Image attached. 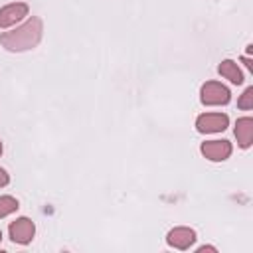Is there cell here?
<instances>
[{"instance_id": "obj_1", "label": "cell", "mask_w": 253, "mask_h": 253, "mask_svg": "<svg viewBox=\"0 0 253 253\" xmlns=\"http://www.w3.org/2000/svg\"><path fill=\"white\" fill-rule=\"evenodd\" d=\"M42 32H43V24L38 16H32L30 20H26L22 26H18L16 30L4 32L0 36V43L4 49L8 51H28L32 47H36L42 40Z\"/></svg>"}, {"instance_id": "obj_2", "label": "cell", "mask_w": 253, "mask_h": 253, "mask_svg": "<svg viewBox=\"0 0 253 253\" xmlns=\"http://www.w3.org/2000/svg\"><path fill=\"white\" fill-rule=\"evenodd\" d=\"M231 99L229 89L223 83L217 81H206L200 89V101L208 107H215V105H227Z\"/></svg>"}, {"instance_id": "obj_3", "label": "cell", "mask_w": 253, "mask_h": 253, "mask_svg": "<svg viewBox=\"0 0 253 253\" xmlns=\"http://www.w3.org/2000/svg\"><path fill=\"white\" fill-rule=\"evenodd\" d=\"M229 125V117L223 113H204L196 119V128L202 134H211V132H221Z\"/></svg>"}, {"instance_id": "obj_4", "label": "cell", "mask_w": 253, "mask_h": 253, "mask_svg": "<svg viewBox=\"0 0 253 253\" xmlns=\"http://www.w3.org/2000/svg\"><path fill=\"white\" fill-rule=\"evenodd\" d=\"M8 233H10V239L18 245H28L34 235H36V225L30 217H18L10 223L8 227Z\"/></svg>"}, {"instance_id": "obj_5", "label": "cell", "mask_w": 253, "mask_h": 253, "mask_svg": "<svg viewBox=\"0 0 253 253\" xmlns=\"http://www.w3.org/2000/svg\"><path fill=\"white\" fill-rule=\"evenodd\" d=\"M202 154L211 162H223L231 154V142L229 140H206L200 146Z\"/></svg>"}, {"instance_id": "obj_6", "label": "cell", "mask_w": 253, "mask_h": 253, "mask_svg": "<svg viewBox=\"0 0 253 253\" xmlns=\"http://www.w3.org/2000/svg\"><path fill=\"white\" fill-rule=\"evenodd\" d=\"M194 241H196V231H194L192 227H174V229H170L168 235H166V243H168L170 247L182 249V251L190 249V247L194 245Z\"/></svg>"}, {"instance_id": "obj_7", "label": "cell", "mask_w": 253, "mask_h": 253, "mask_svg": "<svg viewBox=\"0 0 253 253\" xmlns=\"http://www.w3.org/2000/svg\"><path fill=\"white\" fill-rule=\"evenodd\" d=\"M26 16H28V4H24V2L6 4L0 8V28H10L16 22L24 20Z\"/></svg>"}, {"instance_id": "obj_8", "label": "cell", "mask_w": 253, "mask_h": 253, "mask_svg": "<svg viewBox=\"0 0 253 253\" xmlns=\"http://www.w3.org/2000/svg\"><path fill=\"white\" fill-rule=\"evenodd\" d=\"M235 138L241 148H249L253 142V119L251 117H241L235 123Z\"/></svg>"}, {"instance_id": "obj_9", "label": "cell", "mask_w": 253, "mask_h": 253, "mask_svg": "<svg viewBox=\"0 0 253 253\" xmlns=\"http://www.w3.org/2000/svg\"><path fill=\"white\" fill-rule=\"evenodd\" d=\"M217 71H219L221 77H225V79L231 81L233 85H241V83H243V73H241L239 65H237L233 59H223V61L219 63Z\"/></svg>"}, {"instance_id": "obj_10", "label": "cell", "mask_w": 253, "mask_h": 253, "mask_svg": "<svg viewBox=\"0 0 253 253\" xmlns=\"http://www.w3.org/2000/svg\"><path fill=\"white\" fill-rule=\"evenodd\" d=\"M20 208L18 200L12 196H0V217H6L10 213H14Z\"/></svg>"}, {"instance_id": "obj_11", "label": "cell", "mask_w": 253, "mask_h": 253, "mask_svg": "<svg viewBox=\"0 0 253 253\" xmlns=\"http://www.w3.org/2000/svg\"><path fill=\"white\" fill-rule=\"evenodd\" d=\"M237 107L243 109V111L253 109V87H247V89L243 91V95L237 99Z\"/></svg>"}, {"instance_id": "obj_12", "label": "cell", "mask_w": 253, "mask_h": 253, "mask_svg": "<svg viewBox=\"0 0 253 253\" xmlns=\"http://www.w3.org/2000/svg\"><path fill=\"white\" fill-rule=\"evenodd\" d=\"M8 182H10V176H8V172H6L4 168H0V188H2V186H6Z\"/></svg>"}, {"instance_id": "obj_13", "label": "cell", "mask_w": 253, "mask_h": 253, "mask_svg": "<svg viewBox=\"0 0 253 253\" xmlns=\"http://www.w3.org/2000/svg\"><path fill=\"white\" fill-rule=\"evenodd\" d=\"M204 251H217L213 245H202V247H198V253H204Z\"/></svg>"}, {"instance_id": "obj_14", "label": "cell", "mask_w": 253, "mask_h": 253, "mask_svg": "<svg viewBox=\"0 0 253 253\" xmlns=\"http://www.w3.org/2000/svg\"><path fill=\"white\" fill-rule=\"evenodd\" d=\"M241 61H243V63H245V67H247V69H249V71H253V63H251V59H249V57H247V55H245V57H241Z\"/></svg>"}, {"instance_id": "obj_15", "label": "cell", "mask_w": 253, "mask_h": 253, "mask_svg": "<svg viewBox=\"0 0 253 253\" xmlns=\"http://www.w3.org/2000/svg\"><path fill=\"white\" fill-rule=\"evenodd\" d=\"M0 154H2V140H0Z\"/></svg>"}, {"instance_id": "obj_16", "label": "cell", "mask_w": 253, "mask_h": 253, "mask_svg": "<svg viewBox=\"0 0 253 253\" xmlns=\"http://www.w3.org/2000/svg\"><path fill=\"white\" fill-rule=\"evenodd\" d=\"M0 239H2V231H0Z\"/></svg>"}]
</instances>
